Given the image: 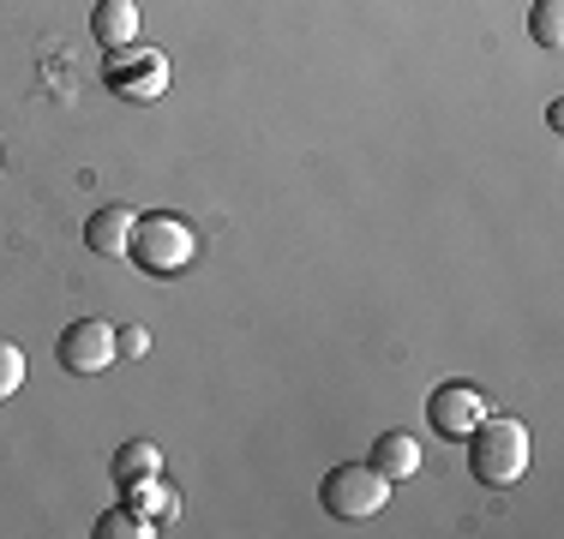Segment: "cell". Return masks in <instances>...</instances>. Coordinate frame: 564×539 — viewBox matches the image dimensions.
I'll use <instances>...</instances> for the list:
<instances>
[{
	"instance_id": "5",
	"label": "cell",
	"mask_w": 564,
	"mask_h": 539,
	"mask_svg": "<svg viewBox=\"0 0 564 539\" xmlns=\"http://www.w3.org/2000/svg\"><path fill=\"white\" fill-rule=\"evenodd\" d=\"M55 360H61V372H73V377L109 372V366H115V330H109L102 318L66 323V330L55 336Z\"/></svg>"
},
{
	"instance_id": "14",
	"label": "cell",
	"mask_w": 564,
	"mask_h": 539,
	"mask_svg": "<svg viewBox=\"0 0 564 539\" xmlns=\"http://www.w3.org/2000/svg\"><path fill=\"white\" fill-rule=\"evenodd\" d=\"M24 389V348L19 342H0V402Z\"/></svg>"
},
{
	"instance_id": "10",
	"label": "cell",
	"mask_w": 564,
	"mask_h": 539,
	"mask_svg": "<svg viewBox=\"0 0 564 539\" xmlns=\"http://www.w3.org/2000/svg\"><path fill=\"white\" fill-rule=\"evenodd\" d=\"M151 474H163V450H156L151 438H127L115 450V462H109V480L127 492V485H139V480H151Z\"/></svg>"
},
{
	"instance_id": "3",
	"label": "cell",
	"mask_w": 564,
	"mask_h": 539,
	"mask_svg": "<svg viewBox=\"0 0 564 539\" xmlns=\"http://www.w3.org/2000/svg\"><path fill=\"white\" fill-rule=\"evenodd\" d=\"M384 497H391V480H384L372 462H343V468H330V474L318 480V504H325V516H337V521L379 516Z\"/></svg>"
},
{
	"instance_id": "1",
	"label": "cell",
	"mask_w": 564,
	"mask_h": 539,
	"mask_svg": "<svg viewBox=\"0 0 564 539\" xmlns=\"http://www.w3.org/2000/svg\"><path fill=\"white\" fill-rule=\"evenodd\" d=\"M468 474H475L480 485H517L522 474H529V455H534V443H529V426L522 420H480L475 431H468Z\"/></svg>"
},
{
	"instance_id": "11",
	"label": "cell",
	"mask_w": 564,
	"mask_h": 539,
	"mask_svg": "<svg viewBox=\"0 0 564 539\" xmlns=\"http://www.w3.org/2000/svg\"><path fill=\"white\" fill-rule=\"evenodd\" d=\"M127 504L132 509H144V516L156 521V528H169L174 516H181V497L163 485V474H151V480H139V485H127Z\"/></svg>"
},
{
	"instance_id": "12",
	"label": "cell",
	"mask_w": 564,
	"mask_h": 539,
	"mask_svg": "<svg viewBox=\"0 0 564 539\" xmlns=\"http://www.w3.org/2000/svg\"><path fill=\"white\" fill-rule=\"evenodd\" d=\"M97 539H156L163 528H156L144 509H132V504H115V509H102L97 516V528H90Z\"/></svg>"
},
{
	"instance_id": "4",
	"label": "cell",
	"mask_w": 564,
	"mask_h": 539,
	"mask_svg": "<svg viewBox=\"0 0 564 539\" xmlns=\"http://www.w3.org/2000/svg\"><path fill=\"white\" fill-rule=\"evenodd\" d=\"M102 85L120 102H156L169 90V54L151 43H127L102 54Z\"/></svg>"
},
{
	"instance_id": "9",
	"label": "cell",
	"mask_w": 564,
	"mask_h": 539,
	"mask_svg": "<svg viewBox=\"0 0 564 539\" xmlns=\"http://www.w3.org/2000/svg\"><path fill=\"white\" fill-rule=\"evenodd\" d=\"M372 468H379L384 480H414V468H421V443L409 438V431H379V438H372V455H367Z\"/></svg>"
},
{
	"instance_id": "8",
	"label": "cell",
	"mask_w": 564,
	"mask_h": 539,
	"mask_svg": "<svg viewBox=\"0 0 564 539\" xmlns=\"http://www.w3.org/2000/svg\"><path fill=\"white\" fill-rule=\"evenodd\" d=\"M90 36H97V48L139 43V7H132V0H97V12H90Z\"/></svg>"
},
{
	"instance_id": "6",
	"label": "cell",
	"mask_w": 564,
	"mask_h": 539,
	"mask_svg": "<svg viewBox=\"0 0 564 539\" xmlns=\"http://www.w3.org/2000/svg\"><path fill=\"white\" fill-rule=\"evenodd\" d=\"M426 420H433L438 438H456V443H463L468 431L487 420V396H480L475 384H438L433 396H426Z\"/></svg>"
},
{
	"instance_id": "15",
	"label": "cell",
	"mask_w": 564,
	"mask_h": 539,
	"mask_svg": "<svg viewBox=\"0 0 564 539\" xmlns=\"http://www.w3.org/2000/svg\"><path fill=\"white\" fill-rule=\"evenodd\" d=\"M144 354H151V330H144V323L115 330V360H144Z\"/></svg>"
},
{
	"instance_id": "2",
	"label": "cell",
	"mask_w": 564,
	"mask_h": 539,
	"mask_svg": "<svg viewBox=\"0 0 564 539\" xmlns=\"http://www.w3.org/2000/svg\"><path fill=\"white\" fill-rule=\"evenodd\" d=\"M193 252H198V234H193V222H181V216L156 210V216H144V222H132L127 258L139 264L144 276H181V270L193 264Z\"/></svg>"
},
{
	"instance_id": "13",
	"label": "cell",
	"mask_w": 564,
	"mask_h": 539,
	"mask_svg": "<svg viewBox=\"0 0 564 539\" xmlns=\"http://www.w3.org/2000/svg\"><path fill=\"white\" fill-rule=\"evenodd\" d=\"M529 36H534V48H564V0H534Z\"/></svg>"
},
{
	"instance_id": "7",
	"label": "cell",
	"mask_w": 564,
	"mask_h": 539,
	"mask_svg": "<svg viewBox=\"0 0 564 539\" xmlns=\"http://www.w3.org/2000/svg\"><path fill=\"white\" fill-rule=\"evenodd\" d=\"M132 222H139V216H132L127 205L97 210V216L85 222V246L97 252V258H127V246H132Z\"/></svg>"
}]
</instances>
